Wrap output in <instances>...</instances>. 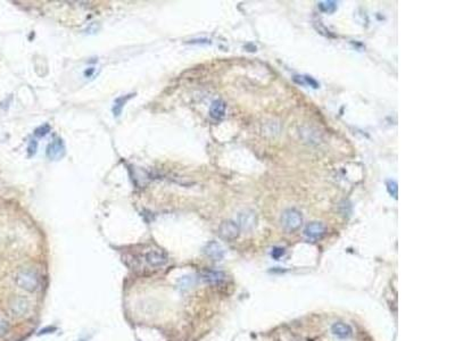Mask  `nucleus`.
<instances>
[{
    "mask_svg": "<svg viewBox=\"0 0 455 341\" xmlns=\"http://www.w3.org/2000/svg\"><path fill=\"white\" fill-rule=\"evenodd\" d=\"M15 283L25 291L34 292L40 286V278L36 271L25 269L17 272Z\"/></svg>",
    "mask_w": 455,
    "mask_h": 341,
    "instance_id": "1",
    "label": "nucleus"
},
{
    "mask_svg": "<svg viewBox=\"0 0 455 341\" xmlns=\"http://www.w3.org/2000/svg\"><path fill=\"white\" fill-rule=\"evenodd\" d=\"M280 222L283 230L288 233H293L295 231H297L298 229L302 226L303 217L302 214H300L297 209L288 208L282 213Z\"/></svg>",
    "mask_w": 455,
    "mask_h": 341,
    "instance_id": "2",
    "label": "nucleus"
},
{
    "mask_svg": "<svg viewBox=\"0 0 455 341\" xmlns=\"http://www.w3.org/2000/svg\"><path fill=\"white\" fill-rule=\"evenodd\" d=\"M10 307L11 313L14 315L16 317H23L25 315H28L30 309H31V304L28 298L22 297V296H16L13 297L10 300Z\"/></svg>",
    "mask_w": 455,
    "mask_h": 341,
    "instance_id": "3",
    "label": "nucleus"
},
{
    "mask_svg": "<svg viewBox=\"0 0 455 341\" xmlns=\"http://www.w3.org/2000/svg\"><path fill=\"white\" fill-rule=\"evenodd\" d=\"M238 226L244 231L254 230L257 224L256 213L253 210H244L238 215Z\"/></svg>",
    "mask_w": 455,
    "mask_h": 341,
    "instance_id": "4",
    "label": "nucleus"
},
{
    "mask_svg": "<svg viewBox=\"0 0 455 341\" xmlns=\"http://www.w3.org/2000/svg\"><path fill=\"white\" fill-rule=\"evenodd\" d=\"M240 229L238 224L234 221H224L221 223L220 228H218V235L222 239L224 240H235L239 237Z\"/></svg>",
    "mask_w": 455,
    "mask_h": 341,
    "instance_id": "5",
    "label": "nucleus"
},
{
    "mask_svg": "<svg viewBox=\"0 0 455 341\" xmlns=\"http://www.w3.org/2000/svg\"><path fill=\"white\" fill-rule=\"evenodd\" d=\"M47 157L53 161H58L65 155V146L61 138H55L47 147Z\"/></svg>",
    "mask_w": 455,
    "mask_h": 341,
    "instance_id": "6",
    "label": "nucleus"
},
{
    "mask_svg": "<svg viewBox=\"0 0 455 341\" xmlns=\"http://www.w3.org/2000/svg\"><path fill=\"white\" fill-rule=\"evenodd\" d=\"M324 235L325 226L320 222H312L310 224H307L305 230H304V236H305V238L311 241L320 240Z\"/></svg>",
    "mask_w": 455,
    "mask_h": 341,
    "instance_id": "7",
    "label": "nucleus"
},
{
    "mask_svg": "<svg viewBox=\"0 0 455 341\" xmlns=\"http://www.w3.org/2000/svg\"><path fill=\"white\" fill-rule=\"evenodd\" d=\"M204 253L207 257L211 258L213 261H222L224 257V249L222 248L220 244H217L216 241H209V243L205 246Z\"/></svg>",
    "mask_w": 455,
    "mask_h": 341,
    "instance_id": "8",
    "label": "nucleus"
},
{
    "mask_svg": "<svg viewBox=\"0 0 455 341\" xmlns=\"http://www.w3.org/2000/svg\"><path fill=\"white\" fill-rule=\"evenodd\" d=\"M145 260L147 262V264L152 267H162L167 263L166 255L162 252H156V250H153V252L146 254Z\"/></svg>",
    "mask_w": 455,
    "mask_h": 341,
    "instance_id": "9",
    "label": "nucleus"
},
{
    "mask_svg": "<svg viewBox=\"0 0 455 341\" xmlns=\"http://www.w3.org/2000/svg\"><path fill=\"white\" fill-rule=\"evenodd\" d=\"M225 110H226V105L225 102L221 100V99H217V100H214L211 105V108H209V116L213 120L220 121L225 115Z\"/></svg>",
    "mask_w": 455,
    "mask_h": 341,
    "instance_id": "10",
    "label": "nucleus"
},
{
    "mask_svg": "<svg viewBox=\"0 0 455 341\" xmlns=\"http://www.w3.org/2000/svg\"><path fill=\"white\" fill-rule=\"evenodd\" d=\"M200 276L207 283H220L225 279V274L223 272L215 270H206Z\"/></svg>",
    "mask_w": 455,
    "mask_h": 341,
    "instance_id": "11",
    "label": "nucleus"
},
{
    "mask_svg": "<svg viewBox=\"0 0 455 341\" xmlns=\"http://www.w3.org/2000/svg\"><path fill=\"white\" fill-rule=\"evenodd\" d=\"M331 331L334 335L338 336V338H342V339L349 338V336L352 335L351 326L345 324V323H342V322L334 323V324L331 326Z\"/></svg>",
    "mask_w": 455,
    "mask_h": 341,
    "instance_id": "12",
    "label": "nucleus"
},
{
    "mask_svg": "<svg viewBox=\"0 0 455 341\" xmlns=\"http://www.w3.org/2000/svg\"><path fill=\"white\" fill-rule=\"evenodd\" d=\"M132 96H135V94H127V96H122V97H119L115 99V101H114V106H113V114L115 118H118V116H120L122 114V110L124 108V106H126V103L128 102L129 99H130Z\"/></svg>",
    "mask_w": 455,
    "mask_h": 341,
    "instance_id": "13",
    "label": "nucleus"
},
{
    "mask_svg": "<svg viewBox=\"0 0 455 341\" xmlns=\"http://www.w3.org/2000/svg\"><path fill=\"white\" fill-rule=\"evenodd\" d=\"M194 283L195 278L191 275H184L178 280V287L179 289H181V290H187V289L194 286Z\"/></svg>",
    "mask_w": 455,
    "mask_h": 341,
    "instance_id": "14",
    "label": "nucleus"
},
{
    "mask_svg": "<svg viewBox=\"0 0 455 341\" xmlns=\"http://www.w3.org/2000/svg\"><path fill=\"white\" fill-rule=\"evenodd\" d=\"M319 8L321 12L327 13V14H331L337 10V3L332 2V0H327V2L319 3Z\"/></svg>",
    "mask_w": 455,
    "mask_h": 341,
    "instance_id": "15",
    "label": "nucleus"
},
{
    "mask_svg": "<svg viewBox=\"0 0 455 341\" xmlns=\"http://www.w3.org/2000/svg\"><path fill=\"white\" fill-rule=\"evenodd\" d=\"M386 187H387L389 195L393 196L395 199H397L398 184H397L396 181H395V180H387V182H386Z\"/></svg>",
    "mask_w": 455,
    "mask_h": 341,
    "instance_id": "16",
    "label": "nucleus"
},
{
    "mask_svg": "<svg viewBox=\"0 0 455 341\" xmlns=\"http://www.w3.org/2000/svg\"><path fill=\"white\" fill-rule=\"evenodd\" d=\"M49 132H50V125L44 124V125H41V127L38 128L36 131H34V135H36L37 137H45L46 135H48Z\"/></svg>",
    "mask_w": 455,
    "mask_h": 341,
    "instance_id": "17",
    "label": "nucleus"
},
{
    "mask_svg": "<svg viewBox=\"0 0 455 341\" xmlns=\"http://www.w3.org/2000/svg\"><path fill=\"white\" fill-rule=\"evenodd\" d=\"M8 329H10V325H8V323L5 321V319L0 317V338H2V336H4L7 333Z\"/></svg>",
    "mask_w": 455,
    "mask_h": 341,
    "instance_id": "18",
    "label": "nucleus"
},
{
    "mask_svg": "<svg viewBox=\"0 0 455 341\" xmlns=\"http://www.w3.org/2000/svg\"><path fill=\"white\" fill-rule=\"evenodd\" d=\"M272 257L274 258V260H280V258L283 256V255H285V249L283 248H279V247H276L274 249H272Z\"/></svg>",
    "mask_w": 455,
    "mask_h": 341,
    "instance_id": "19",
    "label": "nucleus"
},
{
    "mask_svg": "<svg viewBox=\"0 0 455 341\" xmlns=\"http://www.w3.org/2000/svg\"><path fill=\"white\" fill-rule=\"evenodd\" d=\"M37 142L36 141H32L31 144H30L29 146V148H28V152H29V156H33L34 154H36L37 152Z\"/></svg>",
    "mask_w": 455,
    "mask_h": 341,
    "instance_id": "20",
    "label": "nucleus"
}]
</instances>
